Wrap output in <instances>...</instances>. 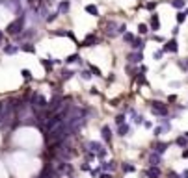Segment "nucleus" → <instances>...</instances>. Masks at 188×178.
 <instances>
[{"instance_id":"obj_14","label":"nucleus","mask_w":188,"mask_h":178,"mask_svg":"<svg viewBox=\"0 0 188 178\" xmlns=\"http://www.w3.org/2000/svg\"><path fill=\"white\" fill-rule=\"evenodd\" d=\"M177 20H179V22H183V20H185V15H183V13H179V17H177Z\"/></svg>"},{"instance_id":"obj_4","label":"nucleus","mask_w":188,"mask_h":178,"mask_svg":"<svg viewBox=\"0 0 188 178\" xmlns=\"http://www.w3.org/2000/svg\"><path fill=\"white\" fill-rule=\"evenodd\" d=\"M103 139H104L106 143L112 141V130H110L108 126H103Z\"/></svg>"},{"instance_id":"obj_7","label":"nucleus","mask_w":188,"mask_h":178,"mask_svg":"<svg viewBox=\"0 0 188 178\" xmlns=\"http://www.w3.org/2000/svg\"><path fill=\"white\" fill-rule=\"evenodd\" d=\"M121 169H123V173H134V171H136V167H134L132 163H123Z\"/></svg>"},{"instance_id":"obj_1","label":"nucleus","mask_w":188,"mask_h":178,"mask_svg":"<svg viewBox=\"0 0 188 178\" xmlns=\"http://www.w3.org/2000/svg\"><path fill=\"white\" fill-rule=\"evenodd\" d=\"M151 111H153L155 115H160V117H164V115L168 113V106H166L164 102H158V100H155V102H151Z\"/></svg>"},{"instance_id":"obj_15","label":"nucleus","mask_w":188,"mask_h":178,"mask_svg":"<svg viewBox=\"0 0 188 178\" xmlns=\"http://www.w3.org/2000/svg\"><path fill=\"white\" fill-rule=\"evenodd\" d=\"M183 158H188V150H183Z\"/></svg>"},{"instance_id":"obj_8","label":"nucleus","mask_w":188,"mask_h":178,"mask_svg":"<svg viewBox=\"0 0 188 178\" xmlns=\"http://www.w3.org/2000/svg\"><path fill=\"white\" fill-rule=\"evenodd\" d=\"M151 26H153L155 30H158V28H160V20H158V17H157V15H153V19H151Z\"/></svg>"},{"instance_id":"obj_3","label":"nucleus","mask_w":188,"mask_h":178,"mask_svg":"<svg viewBox=\"0 0 188 178\" xmlns=\"http://www.w3.org/2000/svg\"><path fill=\"white\" fill-rule=\"evenodd\" d=\"M164 52H177V41H175V39L168 41V43L164 45Z\"/></svg>"},{"instance_id":"obj_9","label":"nucleus","mask_w":188,"mask_h":178,"mask_svg":"<svg viewBox=\"0 0 188 178\" xmlns=\"http://www.w3.org/2000/svg\"><path fill=\"white\" fill-rule=\"evenodd\" d=\"M175 143H177V145H179V147H186V137H185V136H179V137H177V141H175Z\"/></svg>"},{"instance_id":"obj_6","label":"nucleus","mask_w":188,"mask_h":178,"mask_svg":"<svg viewBox=\"0 0 188 178\" xmlns=\"http://www.w3.org/2000/svg\"><path fill=\"white\" fill-rule=\"evenodd\" d=\"M101 169H103V171H114V169H116V162H106V163H103Z\"/></svg>"},{"instance_id":"obj_2","label":"nucleus","mask_w":188,"mask_h":178,"mask_svg":"<svg viewBox=\"0 0 188 178\" xmlns=\"http://www.w3.org/2000/svg\"><path fill=\"white\" fill-rule=\"evenodd\" d=\"M144 176L145 178H160V169L158 167H149L144 171Z\"/></svg>"},{"instance_id":"obj_10","label":"nucleus","mask_w":188,"mask_h":178,"mask_svg":"<svg viewBox=\"0 0 188 178\" xmlns=\"http://www.w3.org/2000/svg\"><path fill=\"white\" fill-rule=\"evenodd\" d=\"M80 74H82V80H89V78H91V72H89V71H82Z\"/></svg>"},{"instance_id":"obj_12","label":"nucleus","mask_w":188,"mask_h":178,"mask_svg":"<svg viewBox=\"0 0 188 178\" xmlns=\"http://www.w3.org/2000/svg\"><path fill=\"white\" fill-rule=\"evenodd\" d=\"M22 76H24L26 80H30V78H32V74H30V71H28V69H24V71H22Z\"/></svg>"},{"instance_id":"obj_13","label":"nucleus","mask_w":188,"mask_h":178,"mask_svg":"<svg viewBox=\"0 0 188 178\" xmlns=\"http://www.w3.org/2000/svg\"><path fill=\"white\" fill-rule=\"evenodd\" d=\"M138 30H140V33H145V32H147V28H145V24H140V26H138Z\"/></svg>"},{"instance_id":"obj_5","label":"nucleus","mask_w":188,"mask_h":178,"mask_svg":"<svg viewBox=\"0 0 188 178\" xmlns=\"http://www.w3.org/2000/svg\"><path fill=\"white\" fill-rule=\"evenodd\" d=\"M129 130H131L129 124H121V126L117 128V134H119L121 137H125V136H129Z\"/></svg>"},{"instance_id":"obj_11","label":"nucleus","mask_w":188,"mask_h":178,"mask_svg":"<svg viewBox=\"0 0 188 178\" xmlns=\"http://www.w3.org/2000/svg\"><path fill=\"white\" fill-rule=\"evenodd\" d=\"M116 123H117V124L121 126V124L125 123V115H117V117H116Z\"/></svg>"}]
</instances>
